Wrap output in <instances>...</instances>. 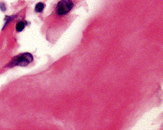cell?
I'll return each mask as SVG.
<instances>
[{"label": "cell", "mask_w": 163, "mask_h": 130, "mask_svg": "<svg viewBox=\"0 0 163 130\" xmlns=\"http://www.w3.org/2000/svg\"><path fill=\"white\" fill-rule=\"evenodd\" d=\"M45 7L44 4L43 3H38L36 4V7H35V11L37 12H41L43 10Z\"/></svg>", "instance_id": "obj_4"}, {"label": "cell", "mask_w": 163, "mask_h": 130, "mask_svg": "<svg viewBox=\"0 0 163 130\" xmlns=\"http://www.w3.org/2000/svg\"><path fill=\"white\" fill-rule=\"evenodd\" d=\"M0 9L2 11H5L6 10V7H5V5L3 3H0Z\"/></svg>", "instance_id": "obj_5"}, {"label": "cell", "mask_w": 163, "mask_h": 130, "mask_svg": "<svg viewBox=\"0 0 163 130\" xmlns=\"http://www.w3.org/2000/svg\"><path fill=\"white\" fill-rule=\"evenodd\" d=\"M73 7L74 3L71 0H61L58 3L56 11L60 16L65 15L72 9Z\"/></svg>", "instance_id": "obj_2"}, {"label": "cell", "mask_w": 163, "mask_h": 130, "mask_svg": "<svg viewBox=\"0 0 163 130\" xmlns=\"http://www.w3.org/2000/svg\"><path fill=\"white\" fill-rule=\"evenodd\" d=\"M33 57L30 53L25 52L19 54L12 58V60L9 64L8 66L12 68L14 66H26L33 62Z\"/></svg>", "instance_id": "obj_1"}, {"label": "cell", "mask_w": 163, "mask_h": 130, "mask_svg": "<svg viewBox=\"0 0 163 130\" xmlns=\"http://www.w3.org/2000/svg\"><path fill=\"white\" fill-rule=\"evenodd\" d=\"M25 27V24L23 21H20L16 25V30L18 32H22Z\"/></svg>", "instance_id": "obj_3"}]
</instances>
